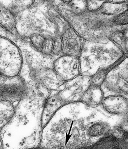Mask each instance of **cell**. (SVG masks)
<instances>
[{
	"mask_svg": "<svg viewBox=\"0 0 128 149\" xmlns=\"http://www.w3.org/2000/svg\"><path fill=\"white\" fill-rule=\"evenodd\" d=\"M44 104L27 96L18 102L11 120L0 130L3 149H26L40 141Z\"/></svg>",
	"mask_w": 128,
	"mask_h": 149,
	"instance_id": "1",
	"label": "cell"
},
{
	"mask_svg": "<svg viewBox=\"0 0 128 149\" xmlns=\"http://www.w3.org/2000/svg\"><path fill=\"white\" fill-rule=\"evenodd\" d=\"M101 104L104 110L110 114L122 115L127 111V99L120 95H114L104 98Z\"/></svg>",
	"mask_w": 128,
	"mask_h": 149,
	"instance_id": "2",
	"label": "cell"
},
{
	"mask_svg": "<svg viewBox=\"0 0 128 149\" xmlns=\"http://www.w3.org/2000/svg\"><path fill=\"white\" fill-rule=\"evenodd\" d=\"M104 99V94L99 86H92L85 93L82 101L86 105L95 107L101 104Z\"/></svg>",
	"mask_w": 128,
	"mask_h": 149,
	"instance_id": "3",
	"label": "cell"
},
{
	"mask_svg": "<svg viewBox=\"0 0 128 149\" xmlns=\"http://www.w3.org/2000/svg\"><path fill=\"white\" fill-rule=\"evenodd\" d=\"M17 105L8 100L0 101V130L11 120Z\"/></svg>",
	"mask_w": 128,
	"mask_h": 149,
	"instance_id": "4",
	"label": "cell"
},
{
	"mask_svg": "<svg viewBox=\"0 0 128 149\" xmlns=\"http://www.w3.org/2000/svg\"><path fill=\"white\" fill-rule=\"evenodd\" d=\"M0 25L12 33H16L15 16L8 9L2 6H0Z\"/></svg>",
	"mask_w": 128,
	"mask_h": 149,
	"instance_id": "5",
	"label": "cell"
},
{
	"mask_svg": "<svg viewBox=\"0 0 128 149\" xmlns=\"http://www.w3.org/2000/svg\"><path fill=\"white\" fill-rule=\"evenodd\" d=\"M109 125L104 122L96 123L88 128L87 134L91 137H97L104 135L109 132Z\"/></svg>",
	"mask_w": 128,
	"mask_h": 149,
	"instance_id": "6",
	"label": "cell"
},
{
	"mask_svg": "<svg viewBox=\"0 0 128 149\" xmlns=\"http://www.w3.org/2000/svg\"><path fill=\"white\" fill-rule=\"evenodd\" d=\"M45 39L41 35L33 34L30 37V40L32 45L38 50H41L42 47Z\"/></svg>",
	"mask_w": 128,
	"mask_h": 149,
	"instance_id": "7",
	"label": "cell"
},
{
	"mask_svg": "<svg viewBox=\"0 0 128 149\" xmlns=\"http://www.w3.org/2000/svg\"><path fill=\"white\" fill-rule=\"evenodd\" d=\"M53 41L51 39H45L41 48V51L44 53H49L51 51Z\"/></svg>",
	"mask_w": 128,
	"mask_h": 149,
	"instance_id": "8",
	"label": "cell"
},
{
	"mask_svg": "<svg viewBox=\"0 0 128 149\" xmlns=\"http://www.w3.org/2000/svg\"><path fill=\"white\" fill-rule=\"evenodd\" d=\"M127 14L125 13L119 15L116 17V23L119 24H125V23H127Z\"/></svg>",
	"mask_w": 128,
	"mask_h": 149,
	"instance_id": "9",
	"label": "cell"
},
{
	"mask_svg": "<svg viewBox=\"0 0 128 149\" xmlns=\"http://www.w3.org/2000/svg\"><path fill=\"white\" fill-rule=\"evenodd\" d=\"M113 134L116 136L120 137L123 135L124 131L122 128L120 127H117L115 128L113 130Z\"/></svg>",
	"mask_w": 128,
	"mask_h": 149,
	"instance_id": "10",
	"label": "cell"
}]
</instances>
